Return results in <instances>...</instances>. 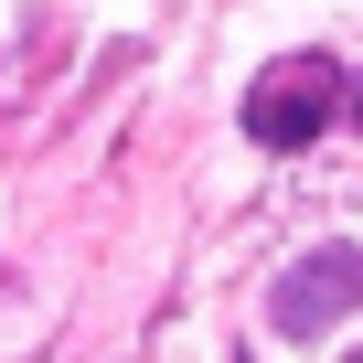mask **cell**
Here are the masks:
<instances>
[{"label":"cell","mask_w":363,"mask_h":363,"mask_svg":"<svg viewBox=\"0 0 363 363\" xmlns=\"http://www.w3.org/2000/svg\"><path fill=\"white\" fill-rule=\"evenodd\" d=\"M278 342H320L342 310H363V246H310L289 278H278Z\"/></svg>","instance_id":"6da1fadb"},{"label":"cell","mask_w":363,"mask_h":363,"mask_svg":"<svg viewBox=\"0 0 363 363\" xmlns=\"http://www.w3.org/2000/svg\"><path fill=\"white\" fill-rule=\"evenodd\" d=\"M320 118H331V65H320V54L278 65V75L246 96V139H267V150H310Z\"/></svg>","instance_id":"7a4b0ae2"},{"label":"cell","mask_w":363,"mask_h":363,"mask_svg":"<svg viewBox=\"0 0 363 363\" xmlns=\"http://www.w3.org/2000/svg\"><path fill=\"white\" fill-rule=\"evenodd\" d=\"M352 118H363V86H352Z\"/></svg>","instance_id":"3957f363"}]
</instances>
